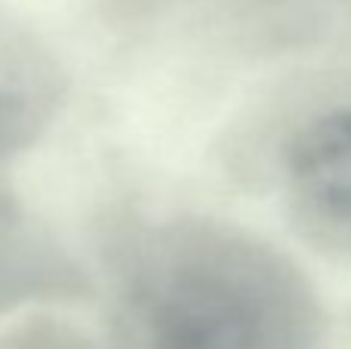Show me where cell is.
<instances>
[{
    "mask_svg": "<svg viewBox=\"0 0 351 349\" xmlns=\"http://www.w3.org/2000/svg\"><path fill=\"white\" fill-rule=\"evenodd\" d=\"M0 349H105L86 331L59 319H28L0 334Z\"/></svg>",
    "mask_w": 351,
    "mask_h": 349,
    "instance_id": "5b68a950",
    "label": "cell"
},
{
    "mask_svg": "<svg viewBox=\"0 0 351 349\" xmlns=\"http://www.w3.org/2000/svg\"><path fill=\"white\" fill-rule=\"evenodd\" d=\"M65 74L40 37L0 16V161L28 152L56 117Z\"/></svg>",
    "mask_w": 351,
    "mask_h": 349,
    "instance_id": "277c9868",
    "label": "cell"
},
{
    "mask_svg": "<svg viewBox=\"0 0 351 349\" xmlns=\"http://www.w3.org/2000/svg\"><path fill=\"white\" fill-rule=\"evenodd\" d=\"M182 3H188V0H99V12L111 25H142L160 19L164 12Z\"/></svg>",
    "mask_w": 351,
    "mask_h": 349,
    "instance_id": "8992f818",
    "label": "cell"
},
{
    "mask_svg": "<svg viewBox=\"0 0 351 349\" xmlns=\"http://www.w3.org/2000/svg\"><path fill=\"white\" fill-rule=\"evenodd\" d=\"M90 291L84 266L19 198L0 189V315L40 303H74Z\"/></svg>",
    "mask_w": 351,
    "mask_h": 349,
    "instance_id": "3957f363",
    "label": "cell"
},
{
    "mask_svg": "<svg viewBox=\"0 0 351 349\" xmlns=\"http://www.w3.org/2000/svg\"><path fill=\"white\" fill-rule=\"evenodd\" d=\"M121 349H327L305 272L222 220H158L108 245Z\"/></svg>",
    "mask_w": 351,
    "mask_h": 349,
    "instance_id": "6da1fadb",
    "label": "cell"
},
{
    "mask_svg": "<svg viewBox=\"0 0 351 349\" xmlns=\"http://www.w3.org/2000/svg\"><path fill=\"white\" fill-rule=\"evenodd\" d=\"M287 214L317 251L351 260V105L317 111L280 152Z\"/></svg>",
    "mask_w": 351,
    "mask_h": 349,
    "instance_id": "7a4b0ae2",
    "label": "cell"
}]
</instances>
